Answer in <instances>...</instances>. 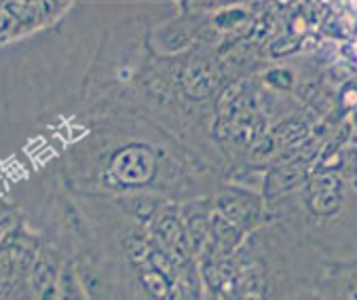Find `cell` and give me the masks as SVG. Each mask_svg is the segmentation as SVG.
<instances>
[{
	"instance_id": "obj_1",
	"label": "cell",
	"mask_w": 357,
	"mask_h": 300,
	"mask_svg": "<svg viewBox=\"0 0 357 300\" xmlns=\"http://www.w3.org/2000/svg\"><path fill=\"white\" fill-rule=\"evenodd\" d=\"M38 256L36 239L28 233L13 231L0 243V279H30Z\"/></svg>"
},
{
	"instance_id": "obj_6",
	"label": "cell",
	"mask_w": 357,
	"mask_h": 300,
	"mask_svg": "<svg viewBox=\"0 0 357 300\" xmlns=\"http://www.w3.org/2000/svg\"><path fill=\"white\" fill-rule=\"evenodd\" d=\"M144 285L155 294V296H159V298H167V294L174 290V281H169L165 275H161V273H157V271H149L146 275H144Z\"/></svg>"
},
{
	"instance_id": "obj_7",
	"label": "cell",
	"mask_w": 357,
	"mask_h": 300,
	"mask_svg": "<svg viewBox=\"0 0 357 300\" xmlns=\"http://www.w3.org/2000/svg\"><path fill=\"white\" fill-rule=\"evenodd\" d=\"M5 233H7V231H5V227H3V224H0V243H3V241H5V237H7Z\"/></svg>"
},
{
	"instance_id": "obj_2",
	"label": "cell",
	"mask_w": 357,
	"mask_h": 300,
	"mask_svg": "<svg viewBox=\"0 0 357 300\" xmlns=\"http://www.w3.org/2000/svg\"><path fill=\"white\" fill-rule=\"evenodd\" d=\"M157 237L161 239V243L172 250L176 256L184 258L186 256V248H188V235L182 229V224L176 216H165L157 222Z\"/></svg>"
},
{
	"instance_id": "obj_4",
	"label": "cell",
	"mask_w": 357,
	"mask_h": 300,
	"mask_svg": "<svg viewBox=\"0 0 357 300\" xmlns=\"http://www.w3.org/2000/svg\"><path fill=\"white\" fill-rule=\"evenodd\" d=\"M209 237L213 239L216 246L231 250L239 239V231H237L235 224L231 220H227L222 213H213L209 220Z\"/></svg>"
},
{
	"instance_id": "obj_5",
	"label": "cell",
	"mask_w": 357,
	"mask_h": 300,
	"mask_svg": "<svg viewBox=\"0 0 357 300\" xmlns=\"http://www.w3.org/2000/svg\"><path fill=\"white\" fill-rule=\"evenodd\" d=\"M213 87H216V74H213L209 68L201 66V68H190L184 81V89L186 93H190L192 98H205Z\"/></svg>"
},
{
	"instance_id": "obj_3",
	"label": "cell",
	"mask_w": 357,
	"mask_h": 300,
	"mask_svg": "<svg viewBox=\"0 0 357 300\" xmlns=\"http://www.w3.org/2000/svg\"><path fill=\"white\" fill-rule=\"evenodd\" d=\"M57 300H87L83 281L73 264H63L57 275Z\"/></svg>"
}]
</instances>
